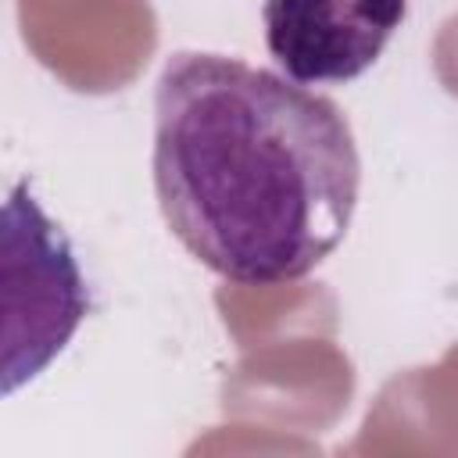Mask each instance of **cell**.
Returning <instances> with one entry per match:
<instances>
[{
  "label": "cell",
  "instance_id": "6da1fadb",
  "mask_svg": "<svg viewBox=\"0 0 458 458\" xmlns=\"http://www.w3.org/2000/svg\"><path fill=\"white\" fill-rule=\"evenodd\" d=\"M150 168L172 236L240 286L315 272L347 236L361 190L336 100L208 50H175L157 75Z\"/></svg>",
  "mask_w": 458,
  "mask_h": 458
},
{
  "label": "cell",
  "instance_id": "7a4b0ae2",
  "mask_svg": "<svg viewBox=\"0 0 458 458\" xmlns=\"http://www.w3.org/2000/svg\"><path fill=\"white\" fill-rule=\"evenodd\" d=\"M4 394L36 379L89 311L86 276L61 225L36 204L29 182L4 200Z\"/></svg>",
  "mask_w": 458,
  "mask_h": 458
},
{
  "label": "cell",
  "instance_id": "3957f363",
  "mask_svg": "<svg viewBox=\"0 0 458 458\" xmlns=\"http://www.w3.org/2000/svg\"><path fill=\"white\" fill-rule=\"evenodd\" d=\"M408 14V0H265V47L301 86L369 72Z\"/></svg>",
  "mask_w": 458,
  "mask_h": 458
}]
</instances>
